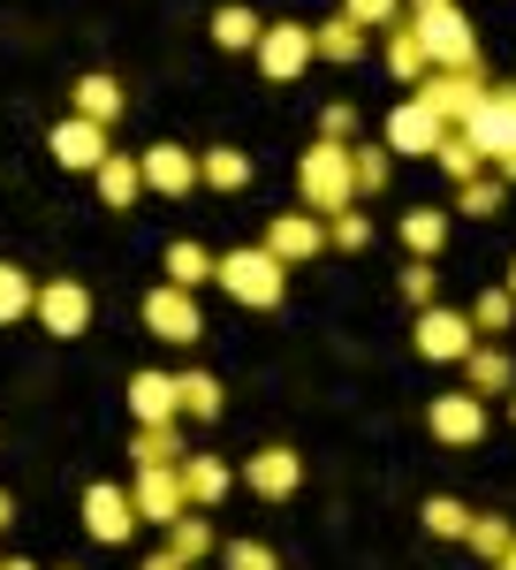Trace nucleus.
I'll return each mask as SVG.
<instances>
[{
    "instance_id": "f257e3e1",
    "label": "nucleus",
    "mask_w": 516,
    "mask_h": 570,
    "mask_svg": "<svg viewBox=\"0 0 516 570\" xmlns=\"http://www.w3.org/2000/svg\"><path fill=\"white\" fill-rule=\"evenodd\" d=\"M214 282L244 312H274L281 297H289V266L274 259L266 244H258V252H251V244H244V252H220V259H214Z\"/></svg>"
},
{
    "instance_id": "f03ea898",
    "label": "nucleus",
    "mask_w": 516,
    "mask_h": 570,
    "mask_svg": "<svg viewBox=\"0 0 516 570\" xmlns=\"http://www.w3.org/2000/svg\"><path fill=\"white\" fill-rule=\"evenodd\" d=\"M297 190H304V214L311 220H335V214H349L357 206V183H349V145H311L297 160Z\"/></svg>"
},
{
    "instance_id": "7ed1b4c3",
    "label": "nucleus",
    "mask_w": 516,
    "mask_h": 570,
    "mask_svg": "<svg viewBox=\"0 0 516 570\" xmlns=\"http://www.w3.org/2000/svg\"><path fill=\"white\" fill-rule=\"evenodd\" d=\"M486 85H494L486 69H426V77L410 85V99L426 107L440 130H464V122L478 115V99H486Z\"/></svg>"
},
{
    "instance_id": "20e7f679",
    "label": "nucleus",
    "mask_w": 516,
    "mask_h": 570,
    "mask_svg": "<svg viewBox=\"0 0 516 570\" xmlns=\"http://www.w3.org/2000/svg\"><path fill=\"white\" fill-rule=\"evenodd\" d=\"M410 31L426 46V69H486V61H478V31H472L464 8H418Z\"/></svg>"
},
{
    "instance_id": "39448f33",
    "label": "nucleus",
    "mask_w": 516,
    "mask_h": 570,
    "mask_svg": "<svg viewBox=\"0 0 516 570\" xmlns=\"http://www.w3.org/2000/svg\"><path fill=\"white\" fill-rule=\"evenodd\" d=\"M456 137L472 145L486 168H494V160H509V153H516V85H486L478 115H472V122H464Z\"/></svg>"
},
{
    "instance_id": "423d86ee",
    "label": "nucleus",
    "mask_w": 516,
    "mask_h": 570,
    "mask_svg": "<svg viewBox=\"0 0 516 570\" xmlns=\"http://www.w3.org/2000/svg\"><path fill=\"white\" fill-rule=\"evenodd\" d=\"M31 320H39L53 343H77L91 327V289L77 274H53V282H39V297H31Z\"/></svg>"
},
{
    "instance_id": "0eeeda50",
    "label": "nucleus",
    "mask_w": 516,
    "mask_h": 570,
    "mask_svg": "<svg viewBox=\"0 0 516 570\" xmlns=\"http://www.w3.org/2000/svg\"><path fill=\"white\" fill-rule=\"evenodd\" d=\"M426 434L440 441V449H478V441H486V403H478L472 389H440L426 403Z\"/></svg>"
},
{
    "instance_id": "6e6552de",
    "label": "nucleus",
    "mask_w": 516,
    "mask_h": 570,
    "mask_svg": "<svg viewBox=\"0 0 516 570\" xmlns=\"http://www.w3.org/2000/svg\"><path fill=\"white\" fill-rule=\"evenodd\" d=\"M251 61H258L266 85H297L304 69H311V23H266L258 46H251Z\"/></svg>"
},
{
    "instance_id": "1a4fd4ad",
    "label": "nucleus",
    "mask_w": 516,
    "mask_h": 570,
    "mask_svg": "<svg viewBox=\"0 0 516 570\" xmlns=\"http://www.w3.org/2000/svg\"><path fill=\"white\" fill-rule=\"evenodd\" d=\"M145 327L160 335V343H175V351H190L198 335H206V312H198V289H175V282H160L152 297H145Z\"/></svg>"
},
{
    "instance_id": "9d476101",
    "label": "nucleus",
    "mask_w": 516,
    "mask_h": 570,
    "mask_svg": "<svg viewBox=\"0 0 516 570\" xmlns=\"http://www.w3.org/2000/svg\"><path fill=\"white\" fill-rule=\"evenodd\" d=\"M472 343H478L472 320H464V312H448V305H426V312H418V327H410V351L426 357V365H464Z\"/></svg>"
},
{
    "instance_id": "9b49d317",
    "label": "nucleus",
    "mask_w": 516,
    "mask_h": 570,
    "mask_svg": "<svg viewBox=\"0 0 516 570\" xmlns=\"http://www.w3.org/2000/svg\"><path fill=\"white\" fill-rule=\"evenodd\" d=\"M236 480L251 487V494H266V502H289V494L304 487V456L289 449V441H266V449H251V464H244Z\"/></svg>"
},
{
    "instance_id": "f8f14e48",
    "label": "nucleus",
    "mask_w": 516,
    "mask_h": 570,
    "mask_svg": "<svg viewBox=\"0 0 516 570\" xmlns=\"http://www.w3.org/2000/svg\"><path fill=\"white\" fill-rule=\"evenodd\" d=\"M46 153H53L69 176H91V168H99L115 145H107V130H99V122H85V115H61V122L46 130Z\"/></svg>"
},
{
    "instance_id": "ddd939ff",
    "label": "nucleus",
    "mask_w": 516,
    "mask_h": 570,
    "mask_svg": "<svg viewBox=\"0 0 516 570\" xmlns=\"http://www.w3.org/2000/svg\"><path fill=\"white\" fill-rule=\"evenodd\" d=\"M129 510H137V525H175L190 502H182V480H175V464H145L137 480H129Z\"/></svg>"
},
{
    "instance_id": "4468645a",
    "label": "nucleus",
    "mask_w": 516,
    "mask_h": 570,
    "mask_svg": "<svg viewBox=\"0 0 516 570\" xmlns=\"http://www.w3.org/2000/svg\"><path fill=\"white\" fill-rule=\"evenodd\" d=\"M85 532L99 540V548H122L129 532H137L129 487H115V480H91V487H85Z\"/></svg>"
},
{
    "instance_id": "2eb2a0df",
    "label": "nucleus",
    "mask_w": 516,
    "mask_h": 570,
    "mask_svg": "<svg viewBox=\"0 0 516 570\" xmlns=\"http://www.w3.org/2000/svg\"><path fill=\"white\" fill-rule=\"evenodd\" d=\"M137 176L152 198H190L198 190V160H190V145H145L137 153Z\"/></svg>"
},
{
    "instance_id": "dca6fc26",
    "label": "nucleus",
    "mask_w": 516,
    "mask_h": 570,
    "mask_svg": "<svg viewBox=\"0 0 516 570\" xmlns=\"http://www.w3.org/2000/svg\"><path fill=\"white\" fill-rule=\"evenodd\" d=\"M266 252L281 266H311L319 252H327V220H311V214H274L266 220Z\"/></svg>"
},
{
    "instance_id": "f3484780",
    "label": "nucleus",
    "mask_w": 516,
    "mask_h": 570,
    "mask_svg": "<svg viewBox=\"0 0 516 570\" xmlns=\"http://www.w3.org/2000/svg\"><path fill=\"white\" fill-rule=\"evenodd\" d=\"M175 480H182V502H190V510H214L220 494L236 487V464L214 456V449H190V456L175 464Z\"/></svg>"
},
{
    "instance_id": "a211bd4d",
    "label": "nucleus",
    "mask_w": 516,
    "mask_h": 570,
    "mask_svg": "<svg viewBox=\"0 0 516 570\" xmlns=\"http://www.w3.org/2000/svg\"><path fill=\"white\" fill-rule=\"evenodd\" d=\"M440 137H448V130L433 122L418 99H403V107L380 122V145H387V153H410V160H433V145H440Z\"/></svg>"
},
{
    "instance_id": "6ab92c4d",
    "label": "nucleus",
    "mask_w": 516,
    "mask_h": 570,
    "mask_svg": "<svg viewBox=\"0 0 516 570\" xmlns=\"http://www.w3.org/2000/svg\"><path fill=\"white\" fill-rule=\"evenodd\" d=\"M220 411H228V389H220L206 365H190V373H175V419H190V426H214Z\"/></svg>"
},
{
    "instance_id": "aec40b11",
    "label": "nucleus",
    "mask_w": 516,
    "mask_h": 570,
    "mask_svg": "<svg viewBox=\"0 0 516 570\" xmlns=\"http://www.w3.org/2000/svg\"><path fill=\"white\" fill-rule=\"evenodd\" d=\"M129 419L137 426H175V373H160V365L129 373Z\"/></svg>"
},
{
    "instance_id": "412c9836",
    "label": "nucleus",
    "mask_w": 516,
    "mask_h": 570,
    "mask_svg": "<svg viewBox=\"0 0 516 570\" xmlns=\"http://www.w3.org/2000/svg\"><path fill=\"white\" fill-rule=\"evenodd\" d=\"M464 389L486 403V395H509L516 389V357L502 351V343H472L464 351Z\"/></svg>"
},
{
    "instance_id": "4be33fe9",
    "label": "nucleus",
    "mask_w": 516,
    "mask_h": 570,
    "mask_svg": "<svg viewBox=\"0 0 516 570\" xmlns=\"http://www.w3.org/2000/svg\"><path fill=\"white\" fill-rule=\"evenodd\" d=\"M91 190H99V206H107V214H129V206L145 198V176H137V160H129L122 145H115V153L91 168Z\"/></svg>"
},
{
    "instance_id": "5701e85b",
    "label": "nucleus",
    "mask_w": 516,
    "mask_h": 570,
    "mask_svg": "<svg viewBox=\"0 0 516 570\" xmlns=\"http://www.w3.org/2000/svg\"><path fill=\"white\" fill-rule=\"evenodd\" d=\"M122 107H129V91L115 85V77H99V69L69 85V115H85V122H99V130H115V115H122Z\"/></svg>"
},
{
    "instance_id": "b1692460",
    "label": "nucleus",
    "mask_w": 516,
    "mask_h": 570,
    "mask_svg": "<svg viewBox=\"0 0 516 570\" xmlns=\"http://www.w3.org/2000/svg\"><path fill=\"white\" fill-rule=\"evenodd\" d=\"M365 46H373V31H357L349 16L311 23V61H365Z\"/></svg>"
},
{
    "instance_id": "393cba45",
    "label": "nucleus",
    "mask_w": 516,
    "mask_h": 570,
    "mask_svg": "<svg viewBox=\"0 0 516 570\" xmlns=\"http://www.w3.org/2000/svg\"><path fill=\"white\" fill-rule=\"evenodd\" d=\"M168 556H175L182 570H190V563H206V556H220V532L206 525V510H182V518L168 525Z\"/></svg>"
},
{
    "instance_id": "a878e982",
    "label": "nucleus",
    "mask_w": 516,
    "mask_h": 570,
    "mask_svg": "<svg viewBox=\"0 0 516 570\" xmlns=\"http://www.w3.org/2000/svg\"><path fill=\"white\" fill-rule=\"evenodd\" d=\"M387 77H395V85H418V77H426V46L410 31V16L387 23Z\"/></svg>"
},
{
    "instance_id": "bb28decb",
    "label": "nucleus",
    "mask_w": 516,
    "mask_h": 570,
    "mask_svg": "<svg viewBox=\"0 0 516 570\" xmlns=\"http://www.w3.org/2000/svg\"><path fill=\"white\" fill-rule=\"evenodd\" d=\"M206 31H214V46H220V53H251L266 23H258V16L244 8V0H228V8H214V23H206Z\"/></svg>"
},
{
    "instance_id": "cd10ccee",
    "label": "nucleus",
    "mask_w": 516,
    "mask_h": 570,
    "mask_svg": "<svg viewBox=\"0 0 516 570\" xmlns=\"http://www.w3.org/2000/svg\"><path fill=\"white\" fill-rule=\"evenodd\" d=\"M349 183H357V198H380L395 183V153L387 145H349Z\"/></svg>"
},
{
    "instance_id": "c85d7f7f",
    "label": "nucleus",
    "mask_w": 516,
    "mask_h": 570,
    "mask_svg": "<svg viewBox=\"0 0 516 570\" xmlns=\"http://www.w3.org/2000/svg\"><path fill=\"white\" fill-rule=\"evenodd\" d=\"M129 449H137V472H145V464H182V456H190L182 419H175V426H137V434H129Z\"/></svg>"
},
{
    "instance_id": "c756f323",
    "label": "nucleus",
    "mask_w": 516,
    "mask_h": 570,
    "mask_svg": "<svg viewBox=\"0 0 516 570\" xmlns=\"http://www.w3.org/2000/svg\"><path fill=\"white\" fill-rule=\"evenodd\" d=\"M198 183H206V190H244V183H251V153H244V145H214V153L198 160Z\"/></svg>"
},
{
    "instance_id": "7c9ffc66",
    "label": "nucleus",
    "mask_w": 516,
    "mask_h": 570,
    "mask_svg": "<svg viewBox=\"0 0 516 570\" xmlns=\"http://www.w3.org/2000/svg\"><path fill=\"white\" fill-rule=\"evenodd\" d=\"M168 282L175 289H198V282H214V252H206V244H198V236H182V244H168Z\"/></svg>"
},
{
    "instance_id": "2f4dec72",
    "label": "nucleus",
    "mask_w": 516,
    "mask_h": 570,
    "mask_svg": "<svg viewBox=\"0 0 516 570\" xmlns=\"http://www.w3.org/2000/svg\"><path fill=\"white\" fill-rule=\"evenodd\" d=\"M403 244H410V259H440V244H448V214H440V206L403 214Z\"/></svg>"
},
{
    "instance_id": "473e14b6",
    "label": "nucleus",
    "mask_w": 516,
    "mask_h": 570,
    "mask_svg": "<svg viewBox=\"0 0 516 570\" xmlns=\"http://www.w3.org/2000/svg\"><path fill=\"white\" fill-rule=\"evenodd\" d=\"M31 297H39V282L16 259H0V327H23L31 320Z\"/></svg>"
},
{
    "instance_id": "72a5a7b5",
    "label": "nucleus",
    "mask_w": 516,
    "mask_h": 570,
    "mask_svg": "<svg viewBox=\"0 0 516 570\" xmlns=\"http://www.w3.org/2000/svg\"><path fill=\"white\" fill-rule=\"evenodd\" d=\"M464 320H472L478 343H494V335H509V327H516V297H509V289H478V305L464 312Z\"/></svg>"
},
{
    "instance_id": "f704fd0d",
    "label": "nucleus",
    "mask_w": 516,
    "mask_h": 570,
    "mask_svg": "<svg viewBox=\"0 0 516 570\" xmlns=\"http://www.w3.org/2000/svg\"><path fill=\"white\" fill-rule=\"evenodd\" d=\"M509 206V190H502V176H472L464 190H456V214H472V220H494Z\"/></svg>"
},
{
    "instance_id": "c9c22d12",
    "label": "nucleus",
    "mask_w": 516,
    "mask_h": 570,
    "mask_svg": "<svg viewBox=\"0 0 516 570\" xmlns=\"http://www.w3.org/2000/svg\"><path fill=\"white\" fill-rule=\"evenodd\" d=\"M433 160H440V176L456 183V190H464V183H472V176H486V160H478V153H472V145H464V137H456V130H448V137H440V145H433Z\"/></svg>"
},
{
    "instance_id": "e433bc0d",
    "label": "nucleus",
    "mask_w": 516,
    "mask_h": 570,
    "mask_svg": "<svg viewBox=\"0 0 516 570\" xmlns=\"http://www.w3.org/2000/svg\"><path fill=\"white\" fill-rule=\"evenodd\" d=\"M464 540H472V548L486 556V563H502V548L516 540V525L502 518V510H494V518H478V510H472V525H464Z\"/></svg>"
},
{
    "instance_id": "4c0bfd02",
    "label": "nucleus",
    "mask_w": 516,
    "mask_h": 570,
    "mask_svg": "<svg viewBox=\"0 0 516 570\" xmlns=\"http://www.w3.org/2000/svg\"><path fill=\"white\" fill-rule=\"evenodd\" d=\"M464 525H472V510H464L456 494H433L426 502V532L433 540H464Z\"/></svg>"
},
{
    "instance_id": "58836bf2",
    "label": "nucleus",
    "mask_w": 516,
    "mask_h": 570,
    "mask_svg": "<svg viewBox=\"0 0 516 570\" xmlns=\"http://www.w3.org/2000/svg\"><path fill=\"white\" fill-rule=\"evenodd\" d=\"M365 244H373V220L357 214V206L327 220V252H365Z\"/></svg>"
},
{
    "instance_id": "ea45409f",
    "label": "nucleus",
    "mask_w": 516,
    "mask_h": 570,
    "mask_svg": "<svg viewBox=\"0 0 516 570\" xmlns=\"http://www.w3.org/2000/svg\"><path fill=\"white\" fill-rule=\"evenodd\" d=\"M220 563L228 570H281V556L266 540H220Z\"/></svg>"
},
{
    "instance_id": "a19ab883",
    "label": "nucleus",
    "mask_w": 516,
    "mask_h": 570,
    "mask_svg": "<svg viewBox=\"0 0 516 570\" xmlns=\"http://www.w3.org/2000/svg\"><path fill=\"white\" fill-rule=\"evenodd\" d=\"M343 16L357 23V31H387V23L403 16V0H343Z\"/></svg>"
},
{
    "instance_id": "79ce46f5",
    "label": "nucleus",
    "mask_w": 516,
    "mask_h": 570,
    "mask_svg": "<svg viewBox=\"0 0 516 570\" xmlns=\"http://www.w3.org/2000/svg\"><path fill=\"white\" fill-rule=\"evenodd\" d=\"M433 282H440V266H433V259H418V266H403V297H410V305H418V312L433 305Z\"/></svg>"
},
{
    "instance_id": "37998d69",
    "label": "nucleus",
    "mask_w": 516,
    "mask_h": 570,
    "mask_svg": "<svg viewBox=\"0 0 516 570\" xmlns=\"http://www.w3.org/2000/svg\"><path fill=\"white\" fill-rule=\"evenodd\" d=\"M319 137H327V145H349V137H357V107H327V115H319Z\"/></svg>"
},
{
    "instance_id": "c03bdc74",
    "label": "nucleus",
    "mask_w": 516,
    "mask_h": 570,
    "mask_svg": "<svg viewBox=\"0 0 516 570\" xmlns=\"http://www.w3.org/2000/svg\"><path fill=\"white\" fill-rule=\"evenodd\" d=\"M494 176H502V190H516V153H509V160H494Z\"/></svg>"
},
{
    "instance_id": "a18cd8bd",
    "label": "nucleus",
    "mask_w": 516,
    "mask_h": 570,
    "mask_svg": "<svg viewBox=\"0 0 516 570\" xmlns=\"http://www.w3.org/2000/svg\"><path fill=\"white\" fill-rule=\"evenodd\" d=\"M137 570H182V563H175L168 548H160V556H145V563H137Z\"/></svg>"
},
{
    "instance_id": "49530a36",
    "label": "nucleus",
    "mask_w": 516,
    "mask_h": 570,
    "mask_svg": "<svg viewBox=\"0 0 516 570\" xmlns=\"http://www.w3.org/2000/svg\"><path fill=\"white\" fill-rule=\"evenodd\" d=\"M16 525V494H8V487H0V532Z\"/></svg>"
},
{
    "instance_id": "de8ad7c7",
    "label": "nucleus",
    "mask_w": 516,
    "mask_h": 570,
    "mask_svg": "<svg viewBox=\"0 0 516 570\" xmlns=\"http://www.w3.org/2000/svg\"><path fill=\"white\" fill-rule=\"evenodd\" d=\"M403 8H410V16H418V8H456V0H403Z\"/></svg>"
},
{
    "instance_id": "09e8293b",
    "label": "nucleus",
    "mask_w": 516,
    "mask_h": 570,
    "mask_svg": "<svg viewBox=\"0 0 516 570\" xmlns=\"http://www.w3.org/2000/svg\"><path fill=\"white\" fill-rule=\"evenodd\" d=\"M0 570H39V563H23V556H0Z\"/></svg>"
},
{
    "instance_id": "8fccbe9b",
    "label": "nucleus",
    "mask_w": 516,
    "mask_h": 570,
    "mask_svg": "<svg viewBox=\"0 0 516 570\" xmlns=\"http://www.w3.org/2000/svg\"><path fill=\"white\" fill-rule=\"evenodd\" d=\"M494 570H516V540H509V548H502V563H494Z\"/></svg>"
},
{
    "instance_id": "3c124183",
    "label": "nucleus",
    "mask_w": 516,
    "mask_h": 570,
    "mask_svg": "<svg viewBox=\"0 0 516 570\" xmlns=\"http://www.w3.org/2000/svg\"><path fill=\"white\" fill-rule=\"evenodd\" d=\"M502 289H509V297H516V259H509V282H502Z\"/></svg>"
},
{
    "instance_id": "603ef678",
    "label": "nucleus",
    "mask_w": 516,
    "mask_h": 570,
    "mask_svg": "<svg viewBox=\"0 0 516 570\" xmlns=\"http://www.w3.org/2000/svg\"><path fill=\"white\" fill-rule=\"evenodd\" d=\"M509 419H516V389H509Z\"/></svg>"
}]
</instances>
